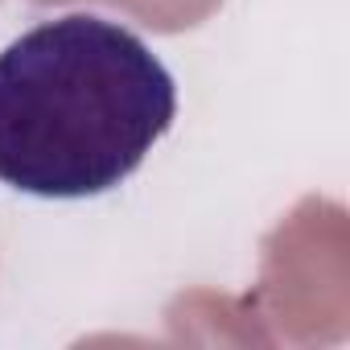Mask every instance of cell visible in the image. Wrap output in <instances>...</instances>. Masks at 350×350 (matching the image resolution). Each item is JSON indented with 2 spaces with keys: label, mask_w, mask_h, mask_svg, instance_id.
<instances>
[{
  "label": "cell",
  "mask_w": 350,
  "mask_h": 350,
  "mask_svg": "<svg viewBox=\"0 0 350 350\" xmlns=\"http://www.w3.org/2000/svg\"><path fill=\"white\" fill-rule=\"evenodd\" d=\"M178 83L120 21L70 13L0 50V182L95 198L128 182L173 128Z\"/></svg>",
  "instance_id": "1"
}]
</instances>
